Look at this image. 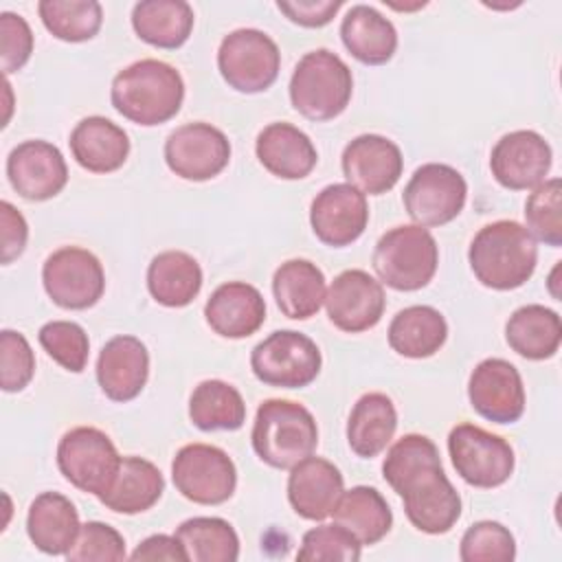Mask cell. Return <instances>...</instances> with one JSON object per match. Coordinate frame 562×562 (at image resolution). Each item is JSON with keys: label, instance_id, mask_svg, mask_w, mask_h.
Listing matches in <instances>:
<instances>
[{"label": "cell", "instance_id": "cell-29", "mask_svg": "<svg viewBox=\"0 0 562 562\" xmlns=\"http://www.w3.org/2000/svg\"><path fill=\"white\" fill-rule=\"evenodd\" d=\"M165 492L160 470L143 457H123L112 485L99 496L101 505L116 514H140L151 509Z\"/></svg>", "mask_w": 562, "mask_h": 562}, {"label": "cell", "instance_id": "cell-44", "mask_svg": "<svg viewBox=\"0 0 562 562\" xmlns=\"http://www.w3.org/2000/svg\"><path fill=\"white\" fill-rule=\"evenodd\" d=\"M35 375V356L24 334L13 329L0 331V386L18 393L29 386Z\"/></svg>", "mask_w": 562, "mask_h": 562}, {"label": "cell", "instance_id": "cell-16", "mask_svg": "<svg viewBox=\"0 0 562 562\" xmlns=\"http://www.w3.org/2000/svg\"><path fill=\"white\" fill-rule=\"evenodd\" d=\"M384 288L369 272L342 270L327 288L325 310L334 327L347 334H360L375 327L384 314Z\"/></svg>", "mask_w": 562, "mask_h": 562}, {"label": "cell", "instance_id": "cell-6", "mask_svg": "<svg viewBox=\"0 0 562 562\" xmlns=\"http://www.w3.org/2000/svg\"><path fill=\"white\" fill-rule=\"evenodd\" d=\"M371 263L378 279L389 288L415 292L432 281L439 266V246L432 233L419 224L395 226L378 239Z\"/></svg>", "mask_w": 562, "mask_h": 562}, {"label": "cell", "instance_id": "cell-17", "mask_svg": "<svg viewBox=\"0 0 562 562\" xmlns=\"http://www.w3.org/2000/svg\"><path fill=\"white\" fill-rule=\"evenodd\" d=\"M551 147L533 130H516L496 140L490 154L494 180L509 191L536 189L547 180L551 169Z\"/></svg>", "mask_w": 562, "mask_h": 562}, {"label": "cell", "instance_id": "cell-14", "mask_svg": "<svg viewBox=\"0 0 562 562\" xmlns=\"http://www.w3.org/2000/svg\"><path fill=\"white\" fill-rule=\"evenodd\" d=\"M231 160L226 134L204 121L176 127L165 140V162L182 180L204 182L220 176Z\"/></svg>", "mask_w": 562, "mask_h": 562}, {"label": "cell", "instance_id": "cell-43", "mask_svg": "<svg viewBox=\"0 0 562 562\" xmlns=\"http://www.w3.org/2000/svg\"><path fill=\"white\" fill-rule=\"evenodd\" d=\"M125 540L108 522L88 520L81 525L72 547L66 553L70 562H121L125 560Z\"/></svg>", "mask_w": 562, "mask_h": 562}, {"label": "cell", "instance_id": "cell-48", "mask_svg": "<svg viewBox=\"0 0 562 562\" xmlns=\"http://www.w3.org/2000/svg\"><path fill=\"white\" fill-rule=\"evenodd\" d=\"M132 560H180L187 562V551L182 547V542L178 540V536H169V533H154L149 538H145L130 555Z\"/></svg>", "mask_w": 562, "mask_h": 562}, {"label": "cell", "instance_id": "cell-15", "mask_svg": "<svg viewBox=\"0 0 562 562\" xmlns=\"http://www.w3.org/2000/svg\"><path fill=\"white\" fill-rule=\"evenodd\" d=\"M470 406L487 422L514 424L525 413L520 371L503 358L481 360L468 380Z\"/></svg>", "mask_w": 562, "mask_h": 562}, {"label": "cell", "instance_id": "cell-26", "mask_svg": "<svg viewBox=\"0 0 562 562\" xmlns=\"http://www.w3.org/2000/svg\"><path fill=\"white\" fill-rule=\"evenodd\" d=\"M81 529L75 503L59 492L37 494L26 514L29 540L46 555H66Z\"/></svg>", "mask_w": 562, "mask_h": 562}, {"label": "cell", "instance_id": "cell-25", "mask_svg": "<svg viewBox=\"0 0 562 562\" xmlns=\"http://www.w3.org/2000/svg\"><path fill=\"white\" fill-rule=\"evenodd\" d=\"M70 151L75 162L90 173H112L130 156V136L105 116H86L70 132Z\"/></svg>", "mask_w": 562, "mask_h": 562}, {"label": "cell", "instance_id": "cell-30", "mask_svg": "<svg viewBox=\"0 0 562 562\" xmlns=\"http://www.w3.org/2000/svg\"><path fill=\"white\" fill-rule=\"evenodd\" d=\"M397 430V411L386 393L373 391L358 397L347 419V443L362 459L378 457Z\"/></svg>", "mask_w": 562, "mask_h": 562}, {"label": "cell", "instance_id": "cell-31", "mask_svg": "<svg viewBox=\"0 0 562 562\" xmlns=\"http://www.w3.org/2000/svg\"><path fill=\"white\" fill-rule=\"evenodd\" d=\"M505 340L527 360L553 358L562 342V323L555 310L540 303L518 307L505 323Z\"/></svg>", "mask_w": 562, "mask_h": 562}, {"label": "cell", "instance_id": "cell-5", "mask_svg": "<svg viewBox=\"0 0 562 562\" xmlns=\"http://www.w3.org/2000/svg\"><path fill=\"white\" fill-rule=\"evenodd\" d=\"M290 103L310 121H331L345 112L353 92L349 66L331 50L305 53L290 77Z\"/></svg>", "mask_w": 562, "mask_h": 562}, {"label": "cell", "instance_id": "cell-11", "mask_svg": "<svg viewBox=\"0 0 562 562\" xmlns=\"http://www.w3.org/2000/svg\"><path fill=\"white\" fill-rule=\"evenodd\" d=\"M176 490L198 505H222L237 487V468L233 459L211 443H187L171 461Z\"/></svg>", "mask_w": 562, "mask_h": 562}, {"label": "cell", "instance_id": "cell-12", "mask_svg": "<svg viewBox=\"0 0 562 562\" xmlns=\"http://www.w3.org/2000/svg\"><path fill=\"white\" fill-rule=\"evenodd\" d=\"M465 200V178L443 162H426L417 167L402 193L408 217L424 228L452 222L463 211Z\"/></svg>", "mask_w": 562, "mask_h": 562}, {"label": "cell", "instance_id": "cell-39", "mask_svg": "<svg viewBox=\"0 0 562 562\" xmlns=\"http://www.w3.org/2000/svg\"><path fill=\"white\" fill-rule=\"evenodd\" d=\"M562 182L560 178L538 184L525 202L527 231L547 246H562Z\"/></svg>", "mask_w": 562, "mask_h": 562}, {"label": "cell", "instance_id": "cell-40", "mask_svg": "<svg viewBox=\"0 0 562 562\" xmlns=\"http://www.w3.org/2000/svg\"><path fill=\"white\" fill-rule=\"evenodd\" d=\"M37 340L42 349L66 371L81 373L86 369L90 356V340L79 323L48 321L40 327Z\"/></svg>", "mask_w": 562, "mask_h": 562}, {"label": "cell", "instance_id": "cell-19", "mask_svg": "<svg viewBox=\"0 0 562 562\" xmlns=\"http://www.w3.org/2000/svg\"><path fill=\"white\" fill-rule=\"evenodd\" d=\"M7 178L20 198L44 202L61 193L68 182V167L59 147L33 138L11 149L7 158Z\"/></svg>", "mask_w": 562, "mask_h": 562}, {"label": "cell", "instance_id": "cell-10", "mask_svg": "<svg viewBox=\"0 0 562 562\" xmlns=\"http://www.w3.org/2000/svg\"><path fill=\"white\" fill-rule=\"evenodd\" d=\"M448 454L457 474L472 487L492 490L509 481L516 457L501 435L476 424H457L448 435Z\"/></svg>", "mask_w": 562, "mask_h": 562}, {"label": "cell", "instance_id": "cell-41", "mask_svg": "<svg viewBox=\"0 0 562 562\" xmlns=\"http://www.w3.org/2000/svg\"><path fill=\"white\" fill-rule=\"evenodd\" d=\"M360 555V540L338 522L305 531L296 551V560L301 562H356Z\"/></svg>", "mask_w": 562, "mask_h": 562}, {"label": "cell", "instance_id": "cell-13", "mask_svg": "<svg viewBox=\"0 0 562 562\" xmlns=\"http://www.w3.org/2000/svg\"><path fill=\"white\" fill-rule=\"evenodd\" d=\"M48 299L64 310H88L105 290V272L97 255L81 246L53 250L42 266Z\"/></svg>", "mask_w": 562, "mask_h": 562}, {"label": "cell", "instance_id": "cell-37", "mask_svg": "<svg viewBox=\"0 0 562 562\" xmlns=\"http://www.w3.org/2000/svg\"><path fill=\"white\" fill-rule=\"evenodd\" d=\"M176 536L193 562H235L239 558L237 531L224 518H189L178 525Z\"/></svg>", "mask_w": 562, "mask_h": 562}, {"label": "cell", "instance_id": "cell-35", "mask_svg": "<svg viewBox=\"0 0 562 562\" xmlns=\"http://www.w3.org/2000/svg\"><path fill=\"white\" fill-rule=\"evenodd\" d=\"M331 516L334 522L351 531L360 544L380 542L393 527V512L386 498L369 485H356L342 492Z\"/></svg>", "mask_w": 562, "mask_h": 562}, {"label": "cell", "instance_id": "cell-20", "mask_svg": "<svg viewBox=\"0 0 562 562\" xmlns=\"http://www.w3.org/2000/svg\"><path fill=\"white\" fill-rule=\"evenodd\" d=\"M340 165L347 182L364 195L391 191L404 171L402 149L380 134H360L349 140L342 149Z\"/></svg>", "mask_w": 562, "mask_h": 562}, {"label": "cell", "instance_id": "cell-27", "mask_svg": "<svg viewBox=\"0 0 562 562\" xmlns=\"http://www.w3.org/2000/svg\"><path fill=\"white\" fill-rule=\"evenodd\" d=\"M340 40L360 64L382 66L397 50V31L389 18L369 4H353L340 22Z\"/></svg>", "mask_w": 562, "mask_h": 562}, {"label": "cell", "instance_id": "cell-8", "mask_svg": "<svg viewBox=\"0 0 562 562\" xmlns=\"http://www.w3.org/2000/svg\"><path fill=\"white\" fill-rule=\"evenodd\" d=\"M217 68L233 90L257 94L277 81L281 53L268 33L259 29H235L220 42Z\"/></svg>", "mask_w": 562, "mask_h": 562}, {"label": "cell", "instance_id": "cell-32", "mask_svg": "<svg viewBox=\"0 0 562 562\" xmlns=\"http://www.w3.org/2000/svg\"><path fill=\"white\" fill-rule=\"evenodd\" d=\"M147 290L165 307H184L202 290V268L184 250L158 252L147 266Z\"/></svg>", "mask_w": 562, "mask_h": 562}, {"label": "cell", "instance_id": "cell-4", "mask_svg": "<svg viewBox=\"0 0 562 562\" xmlns=\"http://www.w3.org/2000/svg\"><path fill=\"white\" fill-rule=\"evenodd\" d=\"M250 441L266 465L290 470L314 454L318 446V426L303 404L272 397L259 404Z\"/></svg>", "mask_w": 562, "mask_h": 562}, {"label": "cell", "instance_id": "cell-3", "mask_svg": "<svg viewBox=\"0 0 562 562\" xmlns=\"http://www.w3.org/2000/svg\"><path fill=\"white\" fill-rule=\"evenodd\" d=\"M468 261L481 285L501 292L516 290L531 279L538 263V246L516 220H496L472 237Z\"/></svg>", "mask_w": 562, "mask_h": 562}, {"label": "cell", "instance_id": "cell-28", "mask_svg": "<svg viewBox=\"0 0 562 562\" xmlns=\"http://www.w3.org/2000/svg\"><path fill=\"white\" fill-rule=\"evenodd\" d=\"M272 294L283 316L307 321L325 303V274L310 259H288L272 274Z\"/></svg>", "mask_w": 562, "mask_h": 562}, {"label": "cell", "instance_id": "cell-34", "mask_svg": "<svg viewBox=\"0 0 562 562\" xmlns=\"http://www.w3.org/2000/svg\"><path fill=\"white\" fill-rule=\"evenodd\" d=\"M193 9L184 0H143L132 9V29L149 46L180 48L193 31Z\"/></svg>", "mask_w": 562, "mask_h": 562}, {"label": "cell", "instance_id": "cell-23", "mask_svg": "<svg viewBox=\"0 0 562 562\" xmlns=\"http://www.w3.org/2000/svg\"><path fill=\"white\" fill-rule=\"evenodd\" d=\"M204 318L222 338H248L266 321V301L255 285L246 281H226L209 296Z\"/></svg>", "mask_w": 562, "mask_h": 562}, {"label": "cell", "instance_id": "cell-21", "mask_svg": "<svg viewBox=\"0 0 562 562\" xmlns=\"http://www.w3.org/2000/svg\"><path fill=\"white\" fill-rule=\"evenodd\" d=\"M149 378V351L136 336L110 338L97 358V382L112 402H130L140 395Z\"/></svg>", "mask_w": 562, "mask_h": 562}, {"label": "cell", "instance_id": "cell-2", "mask_svg": "<svg viewBox=\"0 0 562 562\" xmlns=\"http://www.w3.org/2000/svg\"><path fill=\"white\" fill-rule=\"evenodd\" d=\"M112 108L127 121L151 127L171 121L184 101L182 75L167 61L138 59L112 79Z\"/></svg>", "mask_w": 562, "mask_h": 562}, {"label": "cell", "instance_id": "cell-7", "mask_svg": "<svg viewBox=\"0 0 562 562\" xmlns=\"http://www.w3.org/2000/svg\"><path fill=\"white\" fill-rule=\"evenodd\" d=\"M323 356L318 345L294 329L272 331L250 351V369L255 378L268 386L303 389L321 373Z\"/></svg>", "mask_w": 562, "mask_h": 562}, {"label": "cell", "instance_id": "cell-24", "mask_svg": "<svg viewBox=\"0 0 562 562\" xmlns=\"http://www.w3.org/2000/svg\"><path fill=\"white\" fill-rule=\"evenodd\" d=\"M255 154L266 171L281 180H301L318 162L312 138L292 123H270L255 140Z\"/></svg>", "mask_w": 562, "mask_h": 562}, {"label": "cell", "instance_id": "cell-47", "mask_svg": "<svg viewBox=\"0 0 562 562\" xmlns=\"http://www.w3.org/2000/svg\"><path fill=\"white\" fill-rule=\"evenodd\" d=\"M0 237H2V263H11L13 259H18L24 248H26V239H29V224L24 220V215L7 200L0 202Z\"/></svg>", "mask_w": 562, "mask_h": 562}, {"label": "cell", "instance_id": "cell-9", "mask_svg": "<svg viewBox=\"0 0 562 562\" xmlns=\"http://www.w3.org/2000/svg\"><path fill=\"white\" fill-rule=\"evenodd\" d=\"M121 459L112 439L94 426L70 428L57 443V468L64 479L97 498L112 485Z\"/></svg>", "mask_w": 562, "mask_h": 562}, {"label": "cell", "instance_id": "cell-18", "mask_svg": "<svg viewBox=\"0 0 562 562\" xmlns=\"http://www.w3.org/2000/svg\"><path fill=\"white\" fill-rule=\"evenodd\" d=\"M314 235L331 248L353 244L369 224L367 195L349 182L327 184L316 193L310 206Z\"/></svg>", "mask_w": 562, "mask_h": 562}, {"label": "cell", "instance_id": "cell-38", "mask_svg": "<svg viewBox=\"0 0 562 562\" xmlns=\"http://www.w3.org/2000/svg\"><path fill=\"white\" fill-rule=\"evenodd\" d=\"M37 13L53 37L70 44L92 40L103 22L97 0H40Z\"/></svg>", "mask_w": 562, "mask_h": 562}, {"label": "cell", "instance_id": "cell-46", "mask_svg": "<svg viewBox=\"0 0 562 562\" xmlns=\"http://www.w3.org/2000/svg\"><path fill=\"white\" fill-rule=\"evenodd\" d=\"M342 0H279L277 9L294 24L305 29H321L334 20Z\"/></svg>", "mask_w": 562, "mask_h": 562}, {"label": "cell", "instance_id": "cell-45", "mask_svg": "<svg viewBox=\"0 0 562 562\" xmlns=\"http://www.w3.org/2000/svg\"><path fill=\"white\" fill-rule=\"evenodd\" d=\"M33 53V31L29 22L11 11L0 13V64L4 77L20 70Z\"/></svg>", "mask_w": 562, "mask_h": 562}, {"label": "cell", "instance_id": "cell-1", "mask_svg": "<svg viewBox=\"0 0 562 562\" xmlns=\"http://www.w3.org/2000/svg\"><path fill=\"white\" fill-rule=\"evenodd\" d=\"M382 476L404 503L411 525L424 533H448L461 516V496L443 472L439 450L426 435L397 439L382 463Z\"/></svg>", "mask_w": 562, "mask_h": 562}, {"label": "cell", "instance_id": "cell-36", "mask_svg": "<svg viewBox=\"0 0 562 562\" xmlns=\"http://www.w3.org/2000/svg\"><path fill=\"white\" fill-rule=\"evenodd\" d=\"M189 419L204 432L239 430L246 422V404L233 384L202 380L189 397Z\"/></svg>", "mask_w": 562, "mask_h": 562}, {"label": "cell", "instance_id": "cell-22", "mask_svg": "<svg viewBox=\"0 0 562 562\" xmlns=\"http://www.w3.org/2000/svg\"><path fill=\"white\" fill-rule=\"evenodd\" d=\"M342 492L345 479L340 470L323 457L310 454L290 468L288 501L305 520L316 522L331 516Z\"/></svg>", "mask_w": 562, "mask_h": 562}, {"label": "cell", "instance_id": "cell-33", "mask_svg": "<svg viewBox=\"0 0 562 562\" xmlns=\"http://www.w3.org/2000/svg\"><path fill=\"white\" fill-rule=\"evenodd\" d=\"M386 336L395 353L422 360L435 356L443 347L448 323L443 314L430 305H411L393 316Z\"/></svg>", "mask_w": 562, "mask_h": 562}, {"label": "cell", "instance_id": "cell-42", "mask_svg": "<svg viewBox=\"0 0 562 562\" xmlns=\"http://www.w3.org/2000/svg\"><path fill=\"white\" fill-rule=\"evenodd\" d=\"M459 558L463 562H512L516 558V540L505 525L479 520L461 536Z\"/></svg>", "mask_w": 562, "mask_h": 562}]
</instances>
